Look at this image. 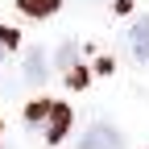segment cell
Wrapping results in <instances>:
<instances>
[{
  "label": "cell",
  "mask_w": 149,
  "mask_h": 149,
  "mask_svg": "<svg viewBox=\"0 0 149 149\" xmlns=\"http://www.w3.org/2000/svg\"><path fill=\"white\" fill-rule=\"evenodd\" d=\"M17 4H21V13H25V17H37V21H42V17L58 13L62 0H17Z\"/></svg>",
  "instance_id": "cell-5"
},
{
  "label": "cell",
  "mask_w": 149,
  "mask_h": 149,
  "mask_svg": "<svg viewBox=\"0 0 149 149\" xmlns=\"http://www.w3.org/2000/svg\"><path fill=\"white\" fill-rule=\"evenodd\" d=\"M17 42H21V37H17V29H8V25H0V62H4L8 54L17 50Z\"/></svg>",
  "instance_id": "cell-6"
},
{
  "label": "cell",
  "mask_w": 149,
  "mask_h": 149,
  "mask_svg": "<svg viewBox=\"0 0 149 149\" xmlns=\"http://www.w3.org/2000/svg\"><path fill=\"white\" fill-rule=\"evenodd\" d=\"M46 112H50V104H46V100H37V104H29L25 116H29V124H33V128H42V124H46Z\"/></svg>",
  "instance_id": "cell-7"
},
{
  "label": "cell",
  "mask_w": 149,
  "mask_h": 149,
  "mask_svg": "<svg viewBox=\"0 0 149 149\" xmlns=\"http://www.w3.org/2000/svg\"><path fill=\"white\" fill-rule=\"evenodd\" d=\"M79 149H124V137H120L112 124L95 120V124H91L87 133L79 137Z\"/></svg>",
  "instance_id": "cell-1"
},
{
  "label": "cell",
  "mask_w": 149,
  "mask_h": 149,
  "mask_svg": "<svg viewBox=\"0 0 149 149\" xmlns=\"http://www.w3.org/2000/svg\"><path fill=\"white\" fill-rule=\"evenodd\" d=\"M128 46H133V54H137L141 62H149V17L133 21V29H128Z\"/></svg>",
  "instance_id": "cell-4"
},
{
  "label": "cell",
  "mask_w": 149,
  "mask_h": 149,
  "mask_svg": "<svg viewBox=\"0 0 149 149\" xmlns=\"http://www.w3.org/2000/svg\"><path fill=\"white\" fill-rule=\"evenodd\" d=\"M74 58H79V50H74V42H66V46L58 50V66L70 74V70H74Z\"/></svg>",
  "instance_id": "cell-8"
},
{
  "label": "cell",
  "mask_w": 149,
  "mask_h": 149,
  "mask_svg": "<svg viewBox=\"0 0 149 149\" xmlns=\"http://www.w3.org/2000/svg\"><path fill=\"white\" fill-rule=\"evenodd\" d=\"M46 74H50L46 50H29V54H25V79H29L33 87H42V83H46Z\"/></svg>",
  "instance_id": "cell-3"
},
{
  "label": "cell",
  "mask_w": 149,
  "mask_h": 149,
  "mask_svg": "<svg viewBox=\"0 0 149 149\" xmlns=\"http://www.w3.org/2000/svg\"><path fill=\"white\" fill-rule=\"evenodd\" d=\"M66 128H70V108H66V104H50V112H46V124H42L46 141H50V145H58V141L66 137Z\"/></svg>",
  "instance_id": "cell-2"
}]
</instances>
